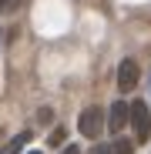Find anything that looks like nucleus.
Listing matches in <instances>:
<instances>
[{
  "instance_id": "obj_1",
  "label": "nucleus",
  "mask_w": 151,
  "mask_h": 154,
  "mask_svg": "<svg viewBox=\"0 0 151 154\" xmlns=\"http://www.w3.org/2000/svg\"><path fill=\"white\" fill-rule=\"evenodd\" d=\"M128 124L134 127V137L138 144H144L151 137V111L144 100H134V104H128Z\"/></svg>"
},
{
  "instance_id": "obj_2",
  "label": "nucleus",
  "mask_w": 151,
  "mask_h": 154,
  "mask_svg": "<svg viewBox=\"0 0 151 154\" xmlns=\"http://www.w3.org/2000/svg\"><path fill=\"white\" fill-rule=\"evenodd\" d=\"M77 131L84 137H97L101 131H104V111L101 107H84L81 117H77Z\"/></svg>"
},
{
  "instance_id": "obj_3",
  "label": "nucleus",
  "mask_w": 151,
  "mask_h": 154,
  "mask_svg": "<svg viewBox=\"0 0 151 154\" xmlns=\"http://www.w3.org/2000/svg\"><path fill=\"white\" fill-rule=\"evenodd\" d=\"M138 77H141V67H138V60H131V57H124L121 64H118V91H134L138 87Z\"/></svg>"
},
{
  "instance_id": "obj_4",
  "label": "nucleus",
  "mask_w": 151,
  "mask_h": 154,
  "mask_svg": "<svg viewBox=\"0 0 151 154\" xmlns=\"http://www.w3.org/2000/svg\"><path fill=\"white\" fill-rule=\"evenodd\" d=\"M104 124L118 134L121 127L128 124V104H124V100H114V104H111V111H108V117H104Z\"/></svg>"
},
{
  "instance_id": "obj_5",
  "label": "nucleus",
  "mask_w": 151,
  "mask_h": 154,
  "mask_svg": "<svg viewBox=\"0 0 151 154\" xmlns=\"http://www.w3.org/2000/svg\"><path fill=\"white\" fill-rule=\"evenodd\" d=\"M91 154H134V144L124 141V137H118V141H111V144H97Z\"/></svg>"
},
{
  "instance_id": "obj_6",
  "label": "nucleus",
  "mask_w": 151,
  "mask_h": 154,
  "mask_svg": "<svg viewBox=\"0 0 151 154\" xmlns=\"http://www.w3.org/2000/svg\"><path fill=\"white\" fill-rule=\"evenodd\" d=\"M27 141H30V134L24 131V134H17V137H14L10 144H4V147H0V154H20V151H24V144H27Z\"/></svg>"
},
{
  "instance_id": "obj_7",
  "label": "nucleus",
  "mask_w": 151,
  "mask_h": 154,
  "mask_svg": "<svg viewBox=\"0 0 151 154\" xmlns=\"http://www.w3.org/2000/svg\"><path fill=\"white\" fill-rule=\"evenodd\" d=\"M61 141H64V127H57V131L50 134V144H61Z\"/></svg>"
},
{
  "instance_id": "obj_8",
  "label": "nucleus",
  "mask_w": 151,
  "mask_h": 154,
  "mask_svg": "<svg viewBox=\"0 0 151 154\" xmlns=\"http://www.w3.org/2000/svg\"><path fill=\"white\" fill-rule=\"evenodd\" d=\"M37 121H40V124H50V111H47V107H44V111H40V114H37Z\"/></svg>"
},
{
  "instance_id": "obj_9",
  "label": "nucleus",
  "mask_w": 151,
  "mask_h": 154,
  "mask_svg": "<svg viewBox=\"0 0 151 154\" xmlns=\"http://www.w3.org/2000/svg\"><path fill=\"white\" fill-rule=\"evenodd\" d=\"M61 154H81V147H77V144H67V147H64Z\"/></svg>"
},
{
  "instance_id": "obj_10",
  "label": "nucleus",
  "mask_w": 151,
  "mask_h": 154,
  "mask_svg": "<svg viewBox=\"0 0 151 154\" xmlns=\"http://www.w3.org/2000/svg\"><path fill=\"white\" fill-rule=\"evenodd\" d=\"M7 4H10V0H0V10H4V7H7Z\"/></svg>"
},
{
  "instance_id": "obj_11",
  "label": "nucleus",
  "mask_w": 151,
  "mask_h": 154,
  "mask_svg": "<svg viewBox=\"0 0 151 154\" xmlns=\"http://www.w3.org/2000/svg\"><path fill=\"white\" fill-rule=\"evenodd\" d=\"M30 154H40V151H30Z\"/></svg>"
}]
</instances>
